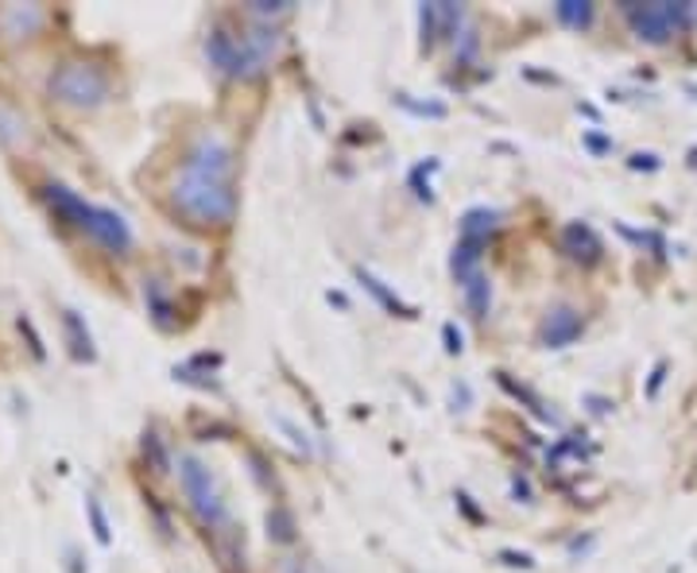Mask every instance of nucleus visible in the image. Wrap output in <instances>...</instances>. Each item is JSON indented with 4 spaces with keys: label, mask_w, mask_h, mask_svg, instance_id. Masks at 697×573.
I'll return each instance as SVG.
<instances>
[{
    "label": "nucleus",
    "mask_w": 697,
    "mask_h": 573,
    "mask_svg": "<svg viewBox=\"0 0 697 573\" xmlns=\"http://www.w3.org/2000/svg\"><path fill=\"white\" fill-rule=\"evenodd\" d=\"M175 206L202 225H222L233 217V152L222 136H202L186 155L175 178Z\"/></svg>",
    "instance_id": "f257e3e1"
},
{
    "label": "nucleus",
    "mask_w": 697,
    "mask_h": 573,
    "mask_svg": "<svg viewBox=\"0 0 697 573\" xmlns=\"http://www.w3.org/2000/svg\"><path fill=\"white\" fill-rule=\"evenodd\" d=\"M51 93L62 105L93 109L109 98V78L98 66H90V62H62L51 74Z\"/></svg>",
    "instance_id": "f03ea898"
},
{
    "label": "nucleus",
    "mask_w": 697,
    "mask_h": 573,
    "mask_svg": "<svg viewBox=\"0 0 697 573\" xmlns=\"http://www.w3.org/2000/svg\"><path fill=\"white\" fill-rule=\"evenodd\" d=\"M632 28H636L639 39H647V43H663V39H670L678 28L686 23V16H690V8L683 4H644V8H632Z\"/></svg>",
    "instance_id": "7ed1b4c3"
},
{
    "label": "nucleus",
    "mask_w": 697,
    "mask_h": 573,
    "mask_svg": "<svg viewBox=\"0 0 697 573\" xmlns=\"http://www.w3.org/2000/svg\"><path fill=\"white\" fill-rule=\"evenodd\" d=\"M183 489H186V497H191L194 512H198L206 523H222L225 520L222 497H217L214 481H209V469L202 465V461L183 458Z\"/></svg>",
    "instance_id": "20e7f679"
},
{
    "label": "nucleus",
    "mask_w": 697,
    "mask_h": 573,
    "mask_svg": "<svg viewBox=\"0 0 697 573\" xmlns=\"http://www.w3.org/2000/svg\"><path fill=\"white\" fill-rule=\"evenodd\" d=\"M85 233H90L98 245H105L109 253H129L132 248V229L116 209L105 206H93L90 209V222H85Z\"/></svg>",
    "instance_id": "39448f33"
},
{
    "label": "nucleus",
    "mask_w": 697,
    "mask_h": 573,
    "mask_svg": "<svg viewBox=\"0 0 697 573\" xmlns=\"http://www.w3.org/2000/svg\"><path fill=\"white\" fill-rule=\"evenodd\" d=\"M206 54H209V62H214L217 70H225V74H240V70H245V62H248L245 47H240L237 39L229 35V31H214V35H209V43H206Z\"/></svg>",
    "instance_id": "423d86ee"
},
{
    "label": "nucleus",
    "mask_w": 697,
    "mask_h": 573,
    "mask_svg": "<svg viewBox=\"0 0 697 573\" xmlns=\"http://www.w3.org/2000/svg\"><path fill=\"white\" fill-rule=\"evenodd\" d=\"M47 202H51V209L62 217V222H70V225H78V229H85L93 202L78 198L74 191H66V186H47Z\"/></svg>",
    "instance_id": "0eeeda50"
},
{
    "label": "nucleus",
    "mask_w": 697,
    "mask_h": 573,
    "mask_svg": "<svg viewBox=\"0 0 697 573\" xmlns=\"http://www.w3.org/2000/svg\"><path fill=\"white\" fill-rule=\"evenodd\" d=\"M577 334H582V321H577L574 310H554L551 321H546V341H551L554 349L566 345V341H574Z\"/></svg>",
    "instance_id": "6e6552de"
},
{
    "label": "nucleus",
    "mask_w": 697,
    "mask_h": 573,
    "mask_svg": "<svg viewBox=\"0 0 697 573\" xmlns=\"http://www.w3.org/2000/svg\"><path fill=\"white\" fill-rule=\"evenodd\" d=\"M62 321H66V334H70V349H74V357H85V360H93V341H90V329L82 326V318H78L74 310H66L62 314Z\"/></svg>",
    "instance_id": "1a4fd4ad"
},
{
    "label": "nucleus",
    "mask_w": 697,
    "mask_h": 573,
    "mask_svg": "<svg viewBox=\"0 0 697 573\" xmlns=\"http://www.w3.org/2000/svg\"><path fill=\"white\" fill-rule=\"evenodd\" d=\"M465 298L476 310V318H484V310H489V284H484L481 272H473V276L465 279Z\"/></svg>",
    "instance_id": "9d476101"
},
{
    "label": "nucleus",
    "mask_w": 697,
    "mask_h": 573,
    "mask_svg": "<svg viewBox=\"0 0 697 573\" xmlns=\"http://www.w3.org/2000/svg\"><path fill=\"white\" fill-rule=\"evenodd\" d=\"M554 12H558V20L570 23V28H585V23L593 20V8L590 4H577V0H566V4H558Z\"/></svg>",
    "instance_id": "9b49d317"
},
{
    "label": "nucleus",
    "mask_w": 697,
    "mask_h": 573,
    "mask_svg": "<svg viewBox=\"0 0 697 573\" xmlns=\"http://www.w3.org/2000/svg\"><path fill=\"white\" fill-rule=\"evenodd\" d=\"M85 512H90V523H93V535H98V543L109 546V520H105V512H101V504L93 497H85Z\"/></svg>",
    "instance_id": "f8f14e48"
}]
</instances>
